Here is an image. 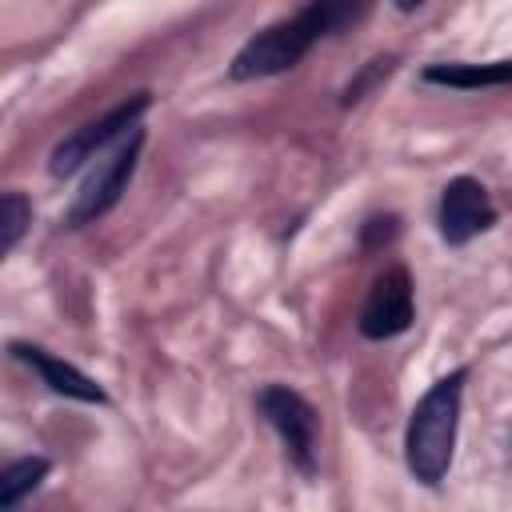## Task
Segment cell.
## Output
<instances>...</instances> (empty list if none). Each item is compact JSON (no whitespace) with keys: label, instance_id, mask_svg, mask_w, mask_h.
Instances as JSON below:
<instances>
[{"label":"cell","instance_id":"obj_1","mask_svg":"<svg viewBox=\"0 0 512 512\" xmlns=\"http://www.w3.org/2000/svg\"><path fill=\"white\" fill-rule=\"evenodd\" d=\"M360 12L364 8H352V4L312 0L284 20H272L268 28H260L256 36L240 44V52L228 64V80H264V76H280L296 68L324 36H336Z\"/></svg>","mask_w":512,"mask_h":512},{"label":"cell","instance_id":"obj_2","mask_svg":"<svg viewBox=\"0 0 512 512\" xmlns=\"http://www.w3.org/2000/svg\"><path fill=\"white\" fill-rule=\"evenodd\" d=\"M464 380H468V368H452L408 412L404 464L424 488H440L448 468H452L456 432H460V404H464Z\"/></svg>","mask_w":512,"mask_h":512},{"label":"cell","instance_id":"obj_3","mask_svg":"<svg viewBox=\"0 0 512 512\" xmlns=\"http://www.w3.org/2000/svg\"><path fill=\"white\" fill-rule=\"evenodd\" d=\"M260 420L280 436L288 464L300 476H316L320 460V412L288 384H260L252 396Z\"/></svg>","mask_w":512,"mask_h":512},{"label":"cell","instance_id":"obj_4","mask_svg":"<svg viewBox=\"0 0 512 512\" xmlns=\"http://www.w3.org/2000/svg\"><path fill=\"white\" fill-rule=\"evenodd\" d=\"M148 108H152V92L144 88V92H132L128 100H120L116 108H108L104 116L80 124L76 132H68V136L52 148V156H48V172H52L56 180L76 176L84 164L100 160V156H104L108 148H116L128 132H136V128H140V116H144Z\"/></svg>","mask_w":512,"mask_h":512},{"label":"cell","instance_id":"obj_5","mask_svg":"<svg viewBox=\"0 0 512 512\" xmlns=\"http://www.w3.org/2000/svg\"><path fill=\"white\" fill-rule=\"evenodd\" d=\"M140 152H144V128L128 132L116 148H108L92 164V172L80 180V188L64 212V228H84V224H96L100 216H108L120 204V196L128 192L136 164H140Z\"/></svg>","mask_w":512,"mask_h":512},{"label":"cell","instance_id":"obj_6","mask_svg":"<svg viewBox=\"0 0 512 512\" xmlns=\"http://www.w3.org/2000/svg\"><path fill=\"white\" fill-rule=\"evenodd\" d=\"M412 292H416L412 288V272L404 264L384 268L372 280L368 296H364V308H360V320H356L360 336L364 340H396V336H404L412 328V320H416V296Z\"/></svg>","mask_w":512,"mask_h":512},{"label":"cell","instance_id":"obj_7","mask_svg":"<svg viewBox=\"0 0 512 512\" xmlns=\"http://www.w3.org/2000/svg\"><path fill=\"white\" fill-rule=\"evenodd\" d=\"M496 224V204L476 176H452L436 204V228L448 248H464Z\"/></svg>","mask_w":512,"mask_h":512},{"label":"cell","instance_id":"obj_8","mask_svg":"<svg viewBox=\"0 0 512 512\" xmlns=\"http://www.w3.org/2000/svg\"><path fill=\"white\" fill-rule=\"evenodd\" d=\"M8 352H12L20 364H28L56 396H68V400H80V404H108V392H104L88 372H80L76 364H68L64 356H52L48 348L28 344V340H12Z\"/></svg>","mask_w":512,"mask_h":512},{"label":"cell","instance_id":"obj_9","mask_svg":"<svg viewBox=\"0 0 512 512\" xmlns=\"http://www.w3.org/2000/svg\"><path fill=\"white\" fill-rule=\"evenodd\" d=\"M424 84H440V88H456V92H476V88H504L512 84V60H448V64H428Z\"/></svg>","mask_w":512,"mask_h":512},{"label":"cell","instance_id":"obj_10","mask_svg":"<svg viewBox=\"0 0 512 512\" xmlns=\"http://www.w3.org/2000/svg\"><path fill=\"white\" fill-rule=\"evenodd\" d=\"M48 472H52L48 456H20V460L4 464V472H0V512H16V504L28 500L44 484Z\"/></svg>","mask_w":512,"mask_h":512},{"label":"cell","instance_id":"obj_11","mask_svg":"<svg viewBox=\"0 0 512 512\" xmlns=\"http://www.w3.org/2000/svg\"><path fill=\"white\" fill-rule=\"evenodd\" d=\"M28 224H32V200L24 192H4L0 196V256L16 252Z\"/></svg>","mask_w":512,"mask_h":512},{"label":"cell","instance_id":"obj_12","mask_svg":"<svg viewBox=\"0 0 512 512\" xmlns=\"http://www.w3.org/2000/svg\"><path fill=\"white\" fill-rule=\"evenodd\" d=\"M392 68H396V56H372V60H368V64H364V68H360V72H356V76L344 84L340 104H344V108L360 104V100H364V96H368V92H372V88H376V84H380V80H384Z\"/></svg>","mask_w":512,"mask_h":512},{"label":"cell","instance_id":"obj_13","mask_svg":"<svg viewBox=\"0 0 512 512\" xmlns=\"http://www.w3.org/2000/svg\"><path fill=\"white\" fill-rule=\"evenodd\" d=\"M396 236H400V216H396V212L368 216V220L360 224V248H364V252H380V248L396 244Z\"/></svg>","mask_w":512,"mask_h":512}]
</instances>
